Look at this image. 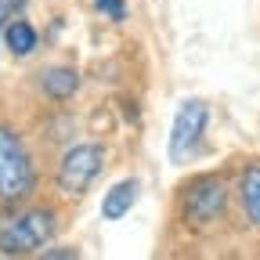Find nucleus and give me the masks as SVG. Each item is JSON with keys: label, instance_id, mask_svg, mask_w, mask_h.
I'll return each instance as SVG.
<instances>
[{"label": "nucleus", "instance_id": "7", "mask_svg": "<svg viewBox=\"0 0 260 260\" xmlns=\"http://www.w3.org/2000/svg\"><path fill=\"white\" fill-rule=\"evenodd\" d=\"M235 191H239L242 217H246L253 228H260V162H249V167H242Z\"/></svg>", "mask_w": 260, "mask_h": 260}, {"label": "nucleus", "instance_id": "5", "mask_svg": "<svg viewBox=\"0 0 260 260\" xmlns=\"http://www.w3.org/2000/svg\"><path fill=\"white\" fill-rule=\"evenodd\" d=\"M206 126H210V105L203 98H184L174 112V123H170V141H167V159L174 162H188L195 152L203 148V138H206Z\"/></svg>", "mask_w": 260, "mask_h": 260}, {"label": "nucleus", "instance_id": "4", "mask_svg": "<svg viewBox=\"0 0 260 260\" xmlns=\"http://www.w3.org/2000/svg\"><path fill=\"white\" fill-rule=\"evenodd\" d=\"M102 170H105V148L98 141H80V145L61 152L54 184H58L61 195H69V199H83L90 191V184L102 177Z\"/></svg>", "mask_w": 260, "mask_h": 260}, {"label": "nucleus", "instance_id": "1", "mask_svg": "<svg viewBox=\"0 0 260 260\" xmlns=\"http://www.w3.org/2000/svg\"><path fill=\"white\" fill-rule=\"evenodd\" d=\"M58 210L44 203H0V253L32 256L58 235Z\"/></svg>", "mask_w": 260, "mask_h": 260}, {"label": "nucleus", "instance_id": "3", "mask_svg": "<svg viewBox=\"0 0 260 260\" xmlns=\"http://www.w3.org/2000/svg\"><path fill=\"white\" fill-rule=\"evenodd\" d=\"M181 220L184 228H191V232H206V228H213L224 210H228V181L220 174H203L195 177L181 188Z\"/></svg>", "mask_w": 260, "mask_h": 260}, {"label": "nucleus", "instance_id": "12", "mask_svg": "<svg viewBox=\"0 0 260 260\" xmlns=\"http://www.w3.org/2000/svg\"><path fill=\"white\" fill-rule=\"evenodd\" d=\"M40 256H76V249H47V253H40Z\"/></svg>", "mask_w": 260, "mask_h": 260}, {"label": "nucleus", "instance_id": "9", "mask_svg": "<svg viewBox=\"0 0 260 260\" xmlns=\"http://www.w3.org/2000/svg\"><path fill=\"white\" fill-rule=\"evenodd\" d=\"M40 90L51 98V102H69V98L80 90V73L69 69V65H51V69L40 73Z\"/></svg>", "mask_w": 260, "mask_h": 260}, {"label": "nucleus", "instance_id": "10", "mask_svg": "<svg viewBox=\"0 0 260 260\" xmlns=\"http://www.w3.org/2000/svg\"><path fill=\"white\" fill-rule=\"evenodd\" d=\"M94 8L109 22H126V0H94Z\"/></svg>", "mask_w": 260, "mask_h": 260}, {"label": "nucleus", "instance_id": "11", "mask_svg": "<svg viewBox=\"0 0 260 260\" xmlns=\"http://www.w3.org/2000/svg\"><path fill=\"white\" fill-rule=\"evenodd\" d=\"M22 8H25V0H0V32L15 15H22Z\"/></svg>", "mask_w": 260, "mask_h": 260}, {"label": "nucleus", "instance_id": "6", "mask_svg": "<svg viewBox=\"0 0 260 260\" xmlns=\"http://www.w3.org/2000/svg\"><path fill=\"white\" fill-rule=\"evenodd\" d=\"M138 195H141V181H138V177L116 181V184L105 191V199H102V217H105V220H123L130 210H134Z\"/></svg>", "mask_w": 260, "mask_h": 260}, {"label": "nucleus", "instance_id": "8", "mask_svg": "<svg viewBox=\"0 0 260 260\" xmlns=\"http://www.w3.org/2000/svg\"><path fill=\"white\" fill-rule=\"evenodd\" d=\"M0 40H4V47H8L15 58H25V54H32V51H37V44H40V32H37V25H32L25 15H15V18L4 25Z\"/></svg>", "mask_w": 260, "mask_h": 260}, {"label": "nucleus", "instance_id": "2", "mask_svg": "<svg viewBox=\"0 0 260 260\" xmlns=\"http://www.w3.org/2000/svg\"><path fill=\"white\" fill-rule=\"evenodd\" d=\"M40 170L25 138L15 126L0 123V203H22L37 191Z\"/></svg>", "mask_w": 260, "mask_h": 260}]
</instances>
